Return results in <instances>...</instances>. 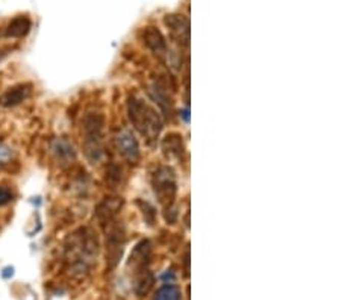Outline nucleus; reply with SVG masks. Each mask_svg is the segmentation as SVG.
<instances>
[{
  "label": "nucleus",
  "instance_id": "nucleus-16",
  "mask_svg": "<svg viewBox=\"0 0 341 300\" xmlns=\"http://www.w3.org/2000/svg\"><path fill=\"white\" fill-rule=\"evenodd\" d=\"M153 300H182V293L176 285L167 284L156 291Z\"/></svg>",
  "mask_w": 341,
  "mask_h": 300
},
{
  "label": "nucleus",
  "instance_id": "nucleus-15",
  "mask_svg": "<svg viewBox=\"0 0 341 300\" xmlns=\"http://www.w3.org/2000/svg\"><path fill=\"white\" fill-rule=\"evenodd\" d=\"M153 282H155V278H153V275L147 268L138 270V273L135 276V282H134V291H135V294L138 297H143V296L149 294V291L153 287Z\"/></svg>",
  "mask_w": 341,
  "mask_h": 300
},
{
  "label": "nucleus",
  "instance_id": "nucleus-6",
  "mask_svg": "<svg viewBox=\"0 0 341 300\" xmlns=\"http://www.w3.org/2000/svg\"><path fill=\"white\" fill-rule=\"evenodd\" d=\"M164 23L170 29L171 38L180 47H188L190 46V21L185 15L169 14V15H166Z\"/></svg>",
  "mask_w": 341,
  "mask_h": 300
},
{
  "label": "nucleus",
  "instance_id": "nucleus-8",
  "mask_svg": "<svg viewBox=\"0 0 341 300\" xmlns=\"http://www.w3.org/2000/svg\"><path fill=\"white\" fill-rule=\"evenodd\" d=\"M143 41L144 44L160 58H164L167 55V41L163 35V32L155 26H147L143 31Z\"/></svg>",
  "mask_w": 341,
  "mask_h": 300
},
{
  "label": "nucleus",
  "instance_id": "nucleus-10",
  "mask_svg": "<svg viewBox=\"0 0 341 300\" xmlns=\"http://www.w3.org/2000/svg\"><path fill=\"white\" fill-rule=\"evenodd\" d=\"M121 205H123L121 197H107L102 203H99V206L96 208V219L99 220V223L107 226L114 222Z\"/></svg>",
  "mask_w": 341,
  "mask_h": 300
},
{
  "label": "nucleus",
  "instance_id": "nucleus-12",
  "mask_svg": "<svg viewBox=\"0 0 341 300\" xmlns=\"http://www.w3.org/2000/svg\"><path fill=\"white\" fill-rule=\"evenodd\" d=\"M163 150H164V155L166 158H170V159H180L183 152H185V147H183V141H182V135L180 133H169L164 137L163 140Z\"/></svg>",
  "mask_w": 341,
  "mask_h": 300
},
{
  "label": "nucleus",
  "instance_id": "nucleus-17",
  "mask_svg": "<svg viewBox=\"0 0 341 300\" xmlns=\"http://www.w3.org/2000/svg\"><path fill=\"white\" fill-rule=\"evenodd\" d=\"M123 180V170L117 164H110L107 169V183L111 188H117Z\"/></svg>",
  "mask_w": 341,
  "mask_h": 300
},
{
  "label": "nucleus",
  "instance_id": "nucleus-1",
  "mask_svg": "<svg viewBox=\"0 0 341 300\" xmlns=\"http://www.w3.org/2000/svg\"><path fill=\"white\" fill-rule=\"evenodd\" d=\"M127 116L132 126L146 138L149 144L156 143L161 130L163 120L161 116L141 97L132 94L127 99Z\"/></svg>",
  "mask_w": 341,
  "mask_h": 300
},
{
  "label": "nucleus",
  "instance_id": "nucleus-11",
  "mask_svg": "<svg viewBox=\"0 0 341 300\" xmlns=\"http://www.w3.org/2000/svg\"><path fill=\"white\" fill-rule=\"evenodd\" d=\"M150 253H152V244H150V241H140L134 247V250L130 253L129 265H132L137 271L138 270H143V268H147V264H149V259H150Z\"/></svg>",
  "mask_w": 341,
  "mask_h": 300
},
{
  "label": "nucleus",
  "instance_id": "nucleus-13",
  "mask_svg": "<svg viewBox=\"0 0 341 300\" xmlns=\"http://www.w3.org/2000/svg\"><path fill=\"white\" fill-rule=\"evenodd\" d=\"M31 18L28 15H17L15 18H12L6 28V32L5 35L6 37H11V38H21V37H26L31 31Z\"/></svg>",
  "mask_w": 341,
  "mask_h": 300
},
{
  "label": "nucleus",
  "instance_id": "nucleus-14",
  "mask_svg": "<svg viewBox=\"0 0 341 300\" xmlns=\"http://www.w3.org/2000/svg\"><path fill=\"white\" fill-rule=\"evenodd\" d=\"M52 152L58 161L68 164L74 159V147L67 138H55L52 141Z\"/></svg>",
  "mask_w": 341,
  "mask_h": 300
},
{
  "label": "nucleus",
  "instance_id": "nucleus-3",
  "mask_svg": "<svg viewBox=\"0 0 341 300\" xmlns=\"http://www.w3.org/2000/svg\"><path fill=\"white\" fill-rule=\"evenodd\" d=\"M152 186H153L158 202L164 208L173 206L176 193H177V182L171 167H167V166L158 167L155 173L152 175Z\"/></svg>",
  "mask_w": 341,
  "mask_h": 300
},
{
  "label": "nucleus",
  "instance_id": "nucleus-18",
  "mask_svg": "<svg viewBox=\"0 0 341 300\" xmlns=\"http://www.w3.org/2000/svg\"><path fill=\"white\" fill-rule=\"evenodd\" d=\"M12 197H14L12 189L8 185H0V206L8 205L12 200Z\"/></svg>",
  "mask_w": 341,
  "mask_h": 300
},
{
  "label": "nucleus",
  "instance_id": "nucleus-9",
  "mask_svg": "<svg viewBox=\"0 0 341 300\" xmlns=\"http://www.w3.org/2000/svg\"><path fill=\"white\" fill-rule=\"evenodd\" d=\"M31 91H32V87L29 84L14 85V87L8 88L0 96V106H5V108L17 106V105H20L21 102H24L31 96Z\"/></svg>",
  "mask_w": 341,
  "mask_h": 300
},
{
  "label": "nucleus",
  "instance_id": "nucleus-7",
  "mask_svg": "<svg viewBox=\"0 0 341 300\" xmlns=\"http://www.w3.org/2000/svg\"><path fill=\"white\" fill-rule=\"evenodd\" d=\"M169 90L170 88L167 87V80L163 79V76L155 79V82L152 84V87L149 90L152 99L160 105V108L164 111V114L167 117H170L171 114H173V99H171Z\"/></svg>",
  "mask_w": 341,
  "mask_h": 300
},
{
  "label": "nucleus",
  "instance_id": "nucleus-4",
  "mask_svg": "<svg viewBox=\"0 0 341 300\" xmlns=\"http://www.w3.org/2000/svg\"><path fill=\"white\" fill-rule=\"evenodd\" d=\"M107 231V264L108 268H114L124 252V244H126V232L123 225H120L118 222H111Z\"/></svg>",
  "mask_w": 341,
  "mask_h": 300
},
{
  "label": "nucleus",
  "instance_id": "nucleus-5",
  "mask_svg": "<svg viewBox=\"0 0 341 300\" xmlns=\"http://www.w3.org/2000/svg\"><path fill=\"white\" fill-rule=\"evenodd\" d=\"M114 141H115V147H117L118 153L121 155V158H124L130 164H137L140 161V156H141L140 146H138L135 135L129 129L117 130Z\"/></svg>",
  "mask_w": 341,
  "mask_h": 300
},
{
  "label": "nucleus",
  "instance_id": "nucleus-19",
  "mask_svg": "<svg viewBox=\"0 0 341 300\" xmlns=\"http://www.w3.org/2000/svg\"><path fill=\"white\" fill-rule=\"evenodd\" d=\"M12 159V149L3 143H0V166L8 164V161Z\"/></svg>",
  "mask_w": 341,
  "mask_h": 300
},
{
  "label": "nucleus",
  "instance_id": "nucleus-2",
  "mask_svg": "<svg viewBox=\"0 0 341 300\" xmlns=\"http://www.w3.org/2000/svg\"><path fill=\"white\" fill-rule=\"evenodd\" d=\"M103 127L105 119L99 113H88L82 119V149L91 164L100 162L103 158Z\"/></svg>",
  "mask_w": 341,
  "mask_h": 300
}]
</instances>
